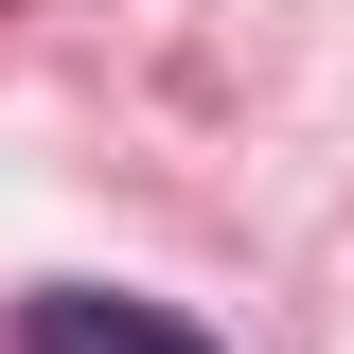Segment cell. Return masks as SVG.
I'll use <instances>...</instances> for the list:
<instances>
[{"label": "cell", "instance_id": "1", "mask_svg": "<svg viewBox=\"0 0 354 354\" xmlns=\"http://www.w3.org/2000/svg\"><path fill=\"white\" fill-rule=\"evenodd\" d=\"M18 354H213L177 301H124V283H36L18 301Z\"/></svg>", "mask_w": 354, "mask_h": 354}]
</instances>
